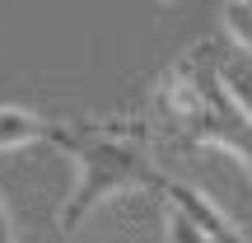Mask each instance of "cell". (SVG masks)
Wrapping results in <instances>:
<instances>
[{
  "label": "cell",
  "instance_id": "3957f363",
  "mask_svg": "<svg viewBox=\"0 0 252 243\" xmlns=\"http://www.w3.org/2000/svg\"><path fill=\"white\" fill-rule=\"evenodd\" d=\"M159 192H163V201H168L178 215H187V220H191V225H196L210 243H248V239H243V229H238L234 220H229L224 210H220L215 201L206 197V192H196V187H191V182L163 178V187H159Z\"/></svg>",
  "mask_w": 252,
  "mask_h": 243
},
{
  "label": "cell",
  "instance_id": "8992f818",
  "mask_svg": "<svg viewBox=\"0 0 252 243\" xmlns=\"http://www.w3.org/2000/svg\"><path fill=\"white\" fill-rule=\"evenodd\" d=\"M224 28H229V37L252 56V0H224Z\"/></svg>",
  "mask_w": 252,
  "mask_h": 243
},
{
  "label": "cell",
  "instance_id": "52a82bcc",
  "mask_svg": "<svg viewBox=\"0 0 252 243\" xmlns=\"http://www.w3.org/2000/svg\"><path fill=\"white\" fill-rule=\"evenodd\" d=\"M163 225H168V239H173V243H210L187 215H178L173 206H163Z\"/></svg>",
  "mask_w": 252,
  "mask_h": 243
},
{
  "label": "cell",
  "instance_id": "5b68a950",
  "mask_svg": "<svg viewBox=\"0 0 252 243\" xmlns=\"http://www.w3.org/2000/svg\"><path fill=\"white\" fill-rule=\"evenodd\" d=\"M220 84L238 103V112L252 117V61L248 56H220Z\"/></svg>",
  "mask_w": 252,
  "mask_h": 243
},
{
  "label": "cell",
  "instance_id": "277c9868",
  "mask_svg": "<svg viewBox=\"0 0 252 243\" xmlns=\"http://www.w3.org/2000/svg\"><path fill=\"white\" fill-rule=\"evenodd\" d=\"M33 140H47V117L19 108V103H0V150H19Z\"/></svg>",
  "mask_w": 252,
  "mask_h": 243
},
{
  "label": "cell",
  "instance_id": "6da1fadb",
  "mask_svg": "<svg viewBox=\"0 0 252 243\" xmlns=\"http://www.w3.org/2000/svg\"><path fill=\"white\" fill-rule=\"evenodd\" d=\"M47 140L65 150L80 164V182L65 197L56 225L65 234L89 220L94 206H103L117 192L135 187H163V173L150 159V131L140 117H112V122H47Z\"/></svg>",
  "mask_w": 252,
  "mask_h": 243
},
{
  "label": "cell",
  "instance_id": "7a4b0ae2",
  "mask_svg": "<svg viewBox=\"0 0 252 243\" xmlns=\"http://www.w3.org/2000/svg\"><path fill=\"white\" fill-rule=\"evenodd\" d=\"M220 47L201 42L191 47L182 61H173L159 80V108L168 112V122L182 131V140L191 145H220V150L238 154L252 173V117L238 112V103L220 84Z\"/></svg>",
  "mask_w": 252,
  "mask_h": 243
},
{
  "label": "cell",
  "instance_id": "ba28073f",
  "mask_svg": "<svg viewBox=\"0 0 252 243\" xmlns=\"http://www.w3.org/2000/svg\"><path fill=\"white\" fill-rule=\"evenodd\" d=\"M0 243H14V220L5 210V197H0Z\"/></svg>",
  "mask_w": 252,
  "mask_h": 243
}]
</instances>
